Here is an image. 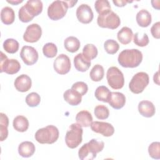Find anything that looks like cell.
<instances>
[{"instance_id": "1", "label": "cell", "mask_w": 160, "mask_h": 160, "mask_svg": "<svg viewBox=\"0 0 160 160\" xmlns=\"http://www.w3.org/2000/svg\"><path fill=\"white\" fill-rule=\"evenodd\" d=\"M42 2L39 0H29L22 6L18 12L19 19L21 22H28L42 11Z\"/></svg>"}, {"instance_id": "2", "label": "cell", "mask_w": 160, "mask_h": 160, "mask_svg": "<svg viewBox=\"0 0 160 160\" xmlns=\"http://www.w3.org/2000/svg\"><path fill=\"white\" fill-rule=\"evenodd\" d=\"M118 61L123 68H136L142 61V54L137 49H124L119 53Z\"/></svg>"}, {"instance_id": "3", "label": "cell", "mask_w": 160, "mask_h": 160, "mask_svg": "<svg viewBox=\"0 0 160 160\" xmlns=\"http://www.w3.org/2000/svg\"><path fill=\"white\" fill-rule=\"evenodd\" d=\"M104 143L102 141L92 139L82 145L78 151L79 158L81 160H92L96 157L98 152L102 151Z\"/></svg>"}, {"instance_id": "4", "label": "cell", "mask_w": 160, "mask_h": 160, "mask_svg": "<svg viewBox=\"0 0 160 160\" xmlns=\"http://www.w3.org/2000/svg\"><path fill=\"white\" fill-rule=\"evenodd\" d=\"M59 130L53 125L39 129L35 133V139L40 144H53L59 138Z\"/></svg>"}, {"instance_id": "5", "label": "cell", "mask_w": 160, "mask_h": 160, "mask_svg": "<svg viewBox=\"0 0 160 160\" xmlns=\"http://www.w3.org/2000/svg\"><path fill=\"white\" fill-rule=\"evenodd\" d=\"M83 129L78 123H72L65 136V142L67 146L71 149L77 148L82 141Z\"/></svg>"}, {"instance_id": "6", "label": "cell", "mask_w": 160, "mask_h": 160, "mask_svg": "<svg viewBox=\"0 0 160 160\" xmlns=\"http://www.w3.org/2000/svg\"><path fill=\"white\" fill-rule=\"evenodd\" d=\"M97 23L101 28L115 29L119 26L121 20L118 15L111 10L99 14L97 19Z\"/></svg>"}, {"instance_id": "7", "label": "cell", "mask_w": 160, "mask_h": 160, "mask_svg": "<svg viewBox=\"0 0 160 160\" xmlns=\"http://www.w3.org/2000/svg\"><path fill=\"white\" fill-rule=\"evenodd\" d=\"M149 82V75L145 72H139L132 76L129 84V88L132 93L139 94L147 87Z\"/></svg>"}, {"instance_id": "8", "label": "cell", "mask_w": 160, "mask_h": 160, "mask_svg": "<svg viewBox=\"0 0 160 160\" xmlns=\"http://www.w3.org/2000/svg\"><path fill=\"white\" fill-rule=\"evenodd\" d=\"M108 84L114 89H121L124 84V78L121 70L116 66L110 67L106 73Z\"/></svg>"}, {"instance_id": "9", "label": "cell", "mask_w": 160, "mask_h": 160, "mask_svg": "<svg viewBox=\"0 0 160 160\" xmlns=\"http://www.w3.org/2000/svg\"><path fill=\"white\" fill-rule=\"evenodd\" d=\"M68 6L65 1H54L48 8V16L53 21L59 20L66 15Z\"/></svg>"}, {"instance_id": "10", "label": "cell", "mask_w": 160, "mask_h": 160, "mask_svg": "<svg viewBox=\"0 0 160 160\" xmlns=\"http://www.w3.org/2000/svg\"><path fill=\"white\" fill-rule=\"evenodd\" d=\"M21 69V64L19 61L14 59H8L6 54L1 52L0 69L1 72H5L8 74L17 73Z\"/></svg>"}, {"instance_id": "11", "label": "cell", "mask_w": 160, "mask_h": 160, "mask_svg": "<svg viewBox=\"0 0 160 160\" xmlns=\"http://www.w3.org/2000/svg\"><path fill=\"white\" fill-rule=\"evenodd\" d=\"M53 67L55 71L59 74H66L70 71L71 61L65 54H59L54 60Z\"/></svg>"}, {"instance_id": "12", "label": "cell", "mask_w": 160, "mask_h": 160, "mask_svg": "<svg viewBox=\"0 0 160 160\" xmlns=\"http://www.w3.org/2000/svg\"><path fill=\"white\" fill-rule=\"evenodd\" d=\"M20 57L25 64L31 66L38 61L39 56L34 48L29 46H24L21 48Z\"/></svg>"}, {"instance_id": "13", "label": "cell", "mask_w": 160, "mask_h": 160, "mask_svg": "<svg viewBox=\"0 0 160 160\" xmlns=\"http://www.w3.org/2000/svg\"><path fill=\"white\" fill-rule=\"evenodd\" d=\"M42 35L41 26L36 23L29 25L24 33L23 39L28 42H35L39 41Z\"/></svg>"}, {"instance_id": "14", "label": "cell", "mask_w": 160, "mask_h": 160, "mask_svg": "<svg viewBox=\"0 0 160 160\" xmlns=\"http://www.w3.org/2000/svg\"><path fill=\"white\" fill-rule=\"evenodd\" d=\"M91 130L105 137L111 136L114 132V128L110 123L101 121H94L91 124Z\"/></svg>"}, {"instance_id": "15", "label": "cell", "mask_w": 160, "mask_h": 160, "mask_svg": "<svg viewBox=\"0 0 160 160\" xmlns=\"http://www.w3.org/2000/svg\"><path fill=\"white\" fill-rule=\"evenodd\" d=\"M76 14L78 21L83 24L91 22L94 17L91 8L86 4H81L77 8Z\"/></svg>"}, {"instance_id": "16", "label": "cell", "mask_w": 160, "mask_h": 160, "mask_svg": "<svg viewBox=\"0 0 160 160\" xmlns=\"http://www.w3.org/2000/svg\"><path fill=\"white\" fill-rule=\"evenodd\" d=\"M14 84L18 91L24 92L29 91L31 88L32 81L28 75L21 74L16 78Z\"/></svg>"}, {"instance_id": "17", "label": "cell", "mask_w": 160, "mask_h": 160, "mask_svg": "<svg viewBox=\"0 0 160 160\" xmlns=\"http://www.w3.org/2000/svg\"><path fill=\"white\" fill-rule=\"evenodd\" d=\"M108 103L114 109H120L125 105L126 97L120 92H111Z\"/></svg>"}, {"instance_id": "18", "label": "cell", "mask_w": 160, "mask_h": 160, "mask_svg": "<svg viewBox=\"0 0 160 160\" xmlns=\"http://www.w3.org/2000/svg\"><path fill=\"white\" fill-rule=\"evenodd\" d=\"M138 111L142 116L151 118L154 115L156 108L152 102L144 100L139 102L138 104Z\"/></svg>"}, {"instance_id": "19", "label": "cell", "mask_w": 160, "mask_h": 160, "mask_svg": "<svg viewBox=\"0 0 160 160\" xmlns=\"http://www.w3.org/2000/svg\"><path fill=\"white\" fill-rule=\"evenodd\" d=\"M74 65L77 71L85 72L89 68L91 61L87 59L82 53H79L74 58Z\"/></svg>"}, {"instance_id": "20", "label": "cell", "mask_w": 160, "mask_h": 160, "mask_svg": "<svg viewBox=\"0 0 160 160\" xmlns=\"http://www.w3.org/2000/svg\"><path fill=\"white\" fill-rule=\"evenodd\" d=\"M64 99L71 106H77L81 102L82 96L71 89H67L63 94Z\"/></svg>"}, {"instance_id": "21", "label": "cell", "mask_w": 160, "mask_h": 160, "mask_svg": "<svg viewBox=\"0 0 160 160\" xmlns=\"http://www.w3.org/2000/svg\"><path fill=\"white\" fill-rule=\"evenodd\" d=\"M35 150L34 144L30 141H24L18 146L19 154L23 158H29L32 156Z\"/></svg>"}, {"instance_id": "22", "label": "cell", "mask_w": 160, "mask_h": 160, "mask_svg": "<svg viewBox=\"0 0 160 160\" xmlns=\"http://www.w3.org/2000/svg\"><path fill=\"white\" fill-rule=\"evenodd\" d=\"M136 19L138 25L142 28L149 26L152 21V18L150 12L144 9L140 10L137 13Z\"/></svg>"}, {"instance_id": "23", "label": "cell", "mask_w": 160, "mask_h": 160, "mask_svg": "<svg viewBox=\"0 0 160 160\" xmlns=\"http://www.w3.org/2000/svg\"><path fill=\"white\" fill-rule=\"evenodd\" d=\"M76 120L77 123L82 127H89L92 122V116L89 111L82 110L76 114Z\"/></svg>"}, {"instance_id": "24", "label": "cell", "mask_w": 160, "mask_h": 160, "mask_svg": "<svg viewBox=\"0 0 160 160\" xmlns=\"http://www.w3.org/2000/svg\"><path fill=\"white\" fill-rule=\"evenodd\" d=\"M133 32L131 28L124 26L122 28L117 34L118 41L122 44H129L132 38Z\"/></svg>"}, {"instance_id": "25", "label": "cell", "mask_w": 160, "mask_h": 160, "mask_svg": "<svg viewBox=\"0 0 160 160\" xmlns=\"http://www.w3.org/2000/svg\"><path fill=\"white\" fill-rule=\"evenodd\" d=\"M1 19L2 23L6 25H9L13 23L15 20L14 10L9 6L3 8L1 11Z\"/></svg>"}, {"instance_id": "26", "label": "cell", "mask_w": 160, "mask_h": 160, "mask_svg": "<svg viewBox=\"0 0 160 160\" xmlns=\"http://www.w3.org/2000/svg\"><path fill=\"white\" fill-rule=\"evenodd\" d=\"M12 125L14 129L18 132H25L29 128V121L24 116H18L13 119Z\"/></svg>"}, {"instance_id": "27", "label": "cell", "mask_w": 160, "mask_h": 160, "mask_svg": "<svg viewBox=\"0 0 160 160\" xmlns=\"http://www.w3.org/2000/svg\"><path fill=\"white\" fill-rule=\"evenodd\" d=\"M64 46L68 52L73 53L79 50L81 43L77 38L74 36H69L64 40Z\"/></svg>"}, {"instance_id": "28", "label": "cell", "mask_w": 160, "mask_h": 160, "mask_svg": "<svg viewBox=\"0 0 160 160\" xmlns=\"http://www.w3.org/2000/svg\"><path fill=\"white\" fill-rule=\"evenodd\" d=\"M0 141H3L8 136V127L9 125V119L8 116L2 113H0Z\"/></svg>"}, {"instance_id": "29", "label": "cell", "mask_w": 160, "mask_h": 160, "mask_svg": "<svg viewBox=\"0 0 160 160\" xmlns=\"http://www.w3.org/2000/svg\"><path fill=\"white\" fill-rule=\"evenodd\" d=\"M111 94V91L105 86H100L98 87L95 91V97L99 101L104 102H108L109 96Z\"/></svg>"}, {"instance_id": "30", "label": "cell", "mask_w": 160, "mask_h": 160, "mask_svg": "<svg viewBox=\"0 0 160 160\" xmlns=\"http://www.w3.org/2000/svg\"><path fill=\"white\" fill-rule=\"evenodd\" d=\"M104 75L103 67L100 64H96L90 71L89 76L92 81L95 82L100 81L102 79Z\"/></svg>"}, {"instance_id": "31", "label": "cell", "mask_w": 160, "mask_h": 160, "mask_svg": "<svg viewBox=\"0 0 160 160\" xmlns=\"http://www.w3.org/2000/svg\"><path fill=\"white\" fill-rule=\"evenodd\" d=\"M19 42L14 39L8 38L3 42V48L8 53L14 54L19 49Z\"/></svg>"}, {"instance_id": "32", "label": "cell", "mask_w": 160, "mask_h": 160, "mask_svg": "<svg viewBox=\"0 0 160 160\" xmlns=\"http://www.w3.org/2000/svg\"><path fill=\"white\" fill-rule=\"evenodd\" d=\"M98 53L97 48L92 44H86L82 49V54L90 61L96 58Z\"/></svg>"}, {"instance_id": "33", "label": "cell", "mask_w": 160, "mask_h": 160, "mask_svg": "<svg viewBox=\"0 0 160 160\" xmlns=\"http://www.w3.org/2000/svg\"><path fill=\"white\" fill-rule=\"evenodd\" d=\"M94 8L96 12L99 14L111 11V7L108 1L107 0H98L95 1Z\"/></svg>"}, {"instance_id": "34", "label": "cell", "mask_w": 160, "mask_h": 160, "mask_svg": "<svg viewBox=\"0 0 160 160\" xmlns=\"http://www.w3.org/2000/svg\"><path fill=\"white\" fill-rule=\"evenodd\" d=\"M42 52L46 57L48 58H52L57 54V46L52 42H48L42 47Z\"/></svg>"}, {"instance_id": "35", "label": "cell", "mask_w": 160, "mask_h": 160, "mask_svg": "<svg viewBox=\"0 0 160 160\" xmlns=\"http://www.w3.org/2000/svg\"><path fill=\"white\" fill-rule=\"evenodd\" d=\"M104 48L107 53L114 54L119 50V45L118 42L114 39H108L104 43Z\"/></svg>"}, {"instance_id": "36", "label": "cell", "mask_w": 160, "mask_h": 160, "mask_svg": "<svg viewBox=\"0 0 160 160\" xmlns=\"http://www.w3.org/2000/svg\"><path fill=\"white\" fill-rule=\"evenodd\" d=\"M94 115L98 119H106L109 117V111L104 105H98L94 108Z\"/></svg>"}, {"instance_id": "37", "label": "cell", "mask_w": 160, "mask_h": 160, "mask_svg": "<svg viewBox=\"0 0 160 160\" xmlns=\"http://www.w3.org/2000/svg\"><path fill=\"white\" fill-rule=\"evenodd\" d=\"M41 101L40 96L35 92L29 93L26 97V102L29 107H36L38 106Z\"/></svg>"}, {"instance_id": "38", "label": "cell", "mask_w": 160, "mask_h": 160, "mask_svg": "<svg viewBox=\"0 0 160 160\" xmlns=\"http://www.w3.org/2000/svg\"><path fill=\"white\" fill-rule=\"evenodd\" d=\"M133 41L136 45L140 47H144L148 44L149 40L146 33H143L142 35L140 36L139 32H136L134 34Z\"/></svg>"}, {"instance_id": "39", "label": "cell", "mask_w": 160, "mask_h": 160, "mask_svg": "<svg viewBox=\"0 0 160 160\" xmlns=\"http://www.w3.org/2000/svg\"><path fill=\"white\" fill-rule=\"evenodd\" d=\"M149 156L155 159H160V142H153L148 147Z\"/></svg>"}, {"instance_id": "40", "label": "cell", "mask_w": 160, "mask_h": 160, "mask_svg": "<svg viewBox=\"0 0 160 160\" xmlns=\"http://www.w3.org/2000/svg\"><path fill=\"white\" fill-rule=\"evenodd\" d=\"M71 89L79 92L82 96L85 95L88 90V87L86 83L82 81H78L74 83L71 87Z\"/></svg>"}, {"instance_id": "41", "label": "cell", "mask_w": 160, "mask_h": 160, "mask_svg": "<svg viewBox=\"0 0 160 160\" xmlns=\"http://www.w3.org/2000/svg\"><path fill=\"white\" fill-rule=\"evenodd\" d=\"M151 32L154 38H160V22L159 21L156 22L152 26L151 28Z\"/></svg>"}, {"instance_id": "42", "label": "cell", "mask_w": 160, "mask_h": 160, "mask_svg": "<svg viewBox=\"0 0 160 160\" xmlns=\"http://www.w3.org/2000/svg\"><path fill=\"white\" fill-rule=\"evenodd\" d=\"M112 2L118 7H123L126 5L128 2H132L131 1H124V0H113Z\"/></svg>"}, {"instance_id": "43", "label": "cell", "mask_w": 160, "mask_h": 160, "mask_svg": "<svg viewBox=\"0 0 160 160\" xmlns=\"http://www.w3.org/2000/svg\"><path fill=\"white\" fill-rule=\"evenodd\" d=\"M7 2L8 3H10L11 4H13V5H17L18 4H20L21 2H23L22 0H7Z\"/></svg>"}, {"instance_id": "44", "label": "cell", "mask_w": 160, "mask_h": 160, "mask_svg": "<svg viewBox=\"0 0 160 160\" xmlns=\"http://www.w3.org/2000/svg\"><path fill=\"white\" fill-rule=\"evenodd\" d=\"M68 4V8H72L76 3H77V1H65Z\"/></svg>"}, {"instance_id": "45", "label": "cell", "mask_w": 160, "mask_h": 160, "mask_svg": "<svg viewBox=\"0 0 160 160\" xmlns=\"http://www.w3.org/2000/svg\"><path fill=\"white\" fill-rule=\"evenodd\" d=\"M153 80H154V82L155 83H156L158 85L159 84V72L157 71L154 75V77H153Z\"/></svg>"}]
</instances>
